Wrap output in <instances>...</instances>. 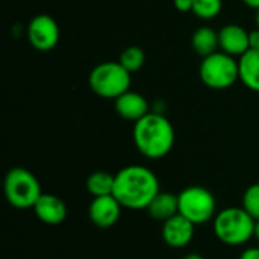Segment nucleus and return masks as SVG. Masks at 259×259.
<instances>
[{
  "mask_svg": "<svg viewBox=\"0 0 259 259\" xmlns=\"http://www.w3.org/2000/svg\"><path fill=\"white\" fill-rule=\"evenodd\" d=\"M131 76L118 61H106L96 65L88 77L90 88L99 97L115 100L131 87Z\"/></svg>",
  "mask_w": 259,
  "mask_h": 259,
  "instance_id": "nucleus-5",
  "label": "nucleus"
},
{
  "mask_svg": "<svg viewBox=\"0 0 259 259\" xmlns=\"http://www.w3.org/2000/svg\"><path fill=\"white\" fill-rule=\"evenodd\" d=\"M240 259H259V247H249L243 250Z\"/></svg>",
  "mask_w": 259,
  "mask_h": 259,
  "instance_id": "nucleus-23",
  "label": "nucleus"
},
{
  "mask_svg": "<svg viewBox=\"0 0 259 259\" xmlns=\"http://www.w3.org/2000/svg\"><path fill=\"white\" fill-rule=\"evenodd\" d=\"M178 199H179V214L188 219L196 226L214 220L217 214L215 197L205 187L200 185L187 187L178 194Z\"/></svg>",
  "mask_w": 259,
  "mask_h": 259,
  "instance_id": "nucleus-7",
  "label": "nucleus"
},
{
  "mask_svg": "<svg viewBox=\"0 0 259 259\" xmlns=\"http://www.w3.org/2000/svg\"><path fill=\"white\" fill-rule=\"evenodd\" d=\"M241 206L255 219L259 220V184H252L246 188L241 200Z\"/></svg>",
  "mask_w": 259,
  "mask_h": 259,
  "instance_id": "nucleus-20",
  "label": "nucleus"
},
{
  "mask_svg": "<svg viewBox=\"0 0 259 259\" xmlns=\"http://www.w3.org/2000/svg\"><path fill=\"white\" fill-rule=\"evenodd\" d=\"M114 181H115V175L103 170H97L87 178L85 187L93 197L109 196L114 191Z\"/></svg>",
  "mask_w": 259,
  "mask_h": 259,
  "instance_id": "nucleus-17",
  "label": "nucleus"
},
{
  "mask_svg": "<svg viewBox=\"0 0 259 259\" xmlns=\"http://www.w3.org/2000/svg\"><path fill=\"white\" fill-rule=\"evenodd\" d=\"M3 191L8 203L17 209L33 208L42 194L38 178L23 167H14L6 173Z\"/></svg>",
  "mask_w": 259,
  "mask_h": 259,
  "instance_id": "nucleus-4",
  "label": "nucleus"
},
{
  "mask_svg": "<svg viewBox=\"0 0 259 259\" xmlns=\"http://www.w3.org/2000/svg\"><path fill=\"white\" fill-rule=\"evenodd\" d=\"M175 138L176 135L171 121L159 112H149L134 123L135 147L149 159L167 156L175 146Z\"/></svg>",
  "mask_w": 259,
  "mask_h": 259,
  "instance_id": "nucleus-2",
  "label": "nucleus"
},
{
  "mask_svg": "<svg viewBox=\"0 0 259 259\" xmlns=\"http://www.w3.org/2000/svg\"><path fill=\"white\" fill-rule=\"evenodd\" d=\"M175 8L179 12H193V0H175Z\"/></svg>",
  "mask_w": 259,
  "mask_h": 259,
  "instance_id": "nucleus-21",
  "label": "nucleus"
},
{
  "mask_svg": "<svg viewBox=\"0 0 259 259\" xmlns=\"http://www.w3.org/2000/svg\"><path fill=\"white\" fill-rule=\"evenodd\" d=\"M255 219L243 206L219 211L212 220L214 235L228 246H243L255 235Z\"/></svg>",
  "mask_w": 259,
  "mask_h": 259,
  "instance_id": "nucleus-3",
  "label": "nucleus"
},
{
  "mask_svg": "<svg viewBox=\"0 0 259 259\" xmlns=\"http://www.w3.org/2000/svg\"><path fill=\"white\" fill-rule=\"evenodd\" d=\"M249 44H250V49L259 50V29L258 27L249 32Z\"/></svg>",
  "mask_w": 259,
  "mask_h": 259,
  "instance_id": "nucleus-22",
  "label": "nucleus"
},
{
  "mask_svg": "<svg viewBox=\"0 0 259 259\" xmlns=\"http://www.w3.org/2000/svg\"><path fill=\"white\" fill-rule=\"evenodd\" d=\"M255 24H256V27L259 29V9L255 11Z\"/></svg>",
  "mask_w": 259,
  "mask_h": 259,
  "instance_id": "nucleus-27",
  "label": "nucleus"
},
{
  "mask_svg": "<svg viewBox=\"0 0 259 259\" xmlns=\"http://www.w3.org/2000/svg\"><path fill=\"white\" fill-rule=\"evenodd\" d=\"M26 33H27L29 44L38 52L53 50L61 38V32L56 20L47 14L35 15L29 21Z\"/></svg>",
  "mask_w": 259,
  "mask_h": 259,
  "instance_id": "nucleus-8",
  "label": "nucleus"
},
{
  "mask_svg": "<svg viewBox=\"0 0 259 259\" xmlns=\"http://www.w3.org/2000/svg\"><path fill=\"white\" fill-rule=\"evenodd\" d=\"M240 80L243 85L255 93H259V50L250 49L238 59Z\"/></svg>",
  "mask_w": 259,
  "mask_h": 259,
  "instance_id": "nucleus-15",
  "label": "nucleus"
},
{
  "mask_svg": "<svg viewBox=\"0 0 259 259\" xmlns=\"http://www.w3.org/2000/svg\"><path fill=\"white\" fill-rule=\"evenodd\" d=\"M194 232H196V225L181 214H176L175 217L165 220L161 229L164 243L171 249L187 247L193 241Z\"/></svg>",
  "mask_w": 259,
  "mask_h": 259,
  "instance_id": "nucleus-10",
  "label": "nucleus"
},
{
  "mask_svg": "<svg viewBox=\"0 0 259 259\" xmlns=\"http://www.w3.org/2000/svg\"><path fill=\"white\" fill-rule=\"evenodd\" d=\"M118 62L129 71V73H137L138 70L143 68L146 62V53L141 47L138 46H129L126 47L118 58Z\"/></svg>",
  "mask_w": 259,
  "mask_h": 259,
  "instance_id": "nucleus-18",
  "label": "nucleus"
},
{
  "mask_svg": "<svg viewBox=\"0 0 259 259\" xmlns=\"http://www.w3.org/2000/svg\"><path fill=\"white\" fill-rule=\"evenodd\" d=\"M147 212H149V215L152 219L159 220L162 223L165 220L175 217L176 214H179V199H178V194L159 191L155 196V199L149 203Z\"/></svg>",
  "mask_w": 259,
  "mask_h": 259,
  "instance_id": "nucleus-14",
  "label": "nucleus"
},
{
  "mask_svg": "<svg viewBox=\"0 0 259 259\" xmlns=\"http://www.w3.org/2000/svg\"><path fill=\"white\" fill-rule=\"evenodd\" d=\"M123 206L120 202L112 196H102V197H93L90 208H88V217L91 223L99 229H109L121 217Z\"/></svg>",
  "mask_w": 259,
  "mask_h": 259,
  "instance_id": "nucleus-9",
  "label": "nucleus"
},
{
  "mask_svg": "<svg viewBox=\"0 0 259 259\" xmlns=\"http://www.w3.org/2000/svg\"><path fill=\"white\" fill-rule=\"evenodd\" d=\"M253 238H256L259 241V220L255 222V235H253Z\"/></svg>",
  "mask_w": 259,
  "mask_h": 259,
  "instance_id": "nucleus-26",
  "label": "nucleus"
},
{
  "mask_svg": "<svg viewBox=\"0 0 259 259\" xmlns=\"http://www.w3.org/2000/svg\"><path fill=\"white\" fill-rule=\"evenodd\" d=\"M161 191L158 176L144 165H126L115 173L112 196L127 209H147Z\"/></svg>",
  "mask_w": 259,
  "mask_h": 259,
  "instance_id": "nucleus-1",
  "label": "nucleus"
},
{
  "mask_svg": "<svg viewBox=\"0 0 259 259\" xmlns=\"http://www.w3.org/2000/svg\"><path fill=\"white\" fill-rule=\"evenodd\" d=\"M219 42L220 50L231 56H243L250 50L249 32L235 23L226 24L219 30Z\"/></svg>",
  "mask_w": 259,
  "mask_h": 259,
  "instance_id": "nucleus-11",
  "label": "nucleus"
},
{
  "mask_svg": "<svg viewBox=\"0 0 259 259\" xmlns=\"http://www.w3.org/2000/svg\"><path fill=\"white\" fill-rule=\"evenodd\" d=\"M199 76L203 85L211 90H228L240 80V64L235 56L217 50L202 59Z\"/></svg>",
  "mask_w": 259,
  "mask_h": 259,
  "instance_id": "nucleus-6",
  "label": "nucleus"
},
{
  "mask_svg": "<svg viewBox=\"0 0 259 259\" xmlns=\"http://www.w3.org/2000/svg\"><path fill=\"white\" fill-rule=\"evenodd\" d=\"M182 259H205L200 253H188V255H185Z\"/></svg>",
  "mask_w": 259,
  "mask_h": 259,
  "instance_id": "nucleus-25",
  "label": "nucleus"
},
{
  "mask_svg": "<svg viewBox=\"0 0 259 259\" xmlns=\"http://www.w3.org/2000/svg\"><path fill=\"white\" fill-rule=\"evenodd\" d=\"M114 106H115V112L121 118L134 121V123L150 112L147 99L143 94L137 91H131V90L121 94L120 97H117L114 100Z\"/></svg>",
  "mask_w": 259,
  "mask_h": 259,
  "instance_id": "nucleus-13",
  "label": "nucleus"
},
{
  "mask_svg": "<svg viewBox=\"0 0 259 259\" xmlns=\"http://www.w3.org/2000/svg\"><path fill=\"white\" fill-rule=\"evenodd\" d=\"M191 46H193L194 52L197 55H200L202 58L212 55L220 47L219 32H215L209 26H202L194 30V33L191 36Z\"/></svg>",
  "mask_w": 259,
  "mask_h": 259,
  "instance_id": "nucleus-16",
  "label": "nucleus"
},
{
  "mask_svg": "<svg viewBox=\"0 0 259 259\" xmlns=\"http://www.w3.org/2000/svg\"><path fill=\"white\" fill-rule=\"evenodd\" d=\"M222 0H193V14L202 20H212L222 12Z\"/></svg>",
  "mask_w": 259,
  "mask_h": 259,
  "instance_id": "nucleus-19",
  "label": "nucleus"
},
{
  "mask_svg": "<svg viewBox=\"0 0 259 259\" xmlns=\"http://www.w3.org/2000/svg\"><path fill=\"white\" fill-rule=\"evenodd\" d=\"M243 3L246 5V6H249V8H252V9H259V0H243Z\"/></svg>",
  "mask_w": 259,
  "mask_h": 259,
  "instance_id": "nucleus-24",
  "label": "nucleus"
},
{
  "mask_svg": "<svg viewBox=\"0 0 259 259\" xmlns=\"http://www.w3.org/2000/svg\"><path fill=\"white\" fill-rule=\"evenodd\" d=\"M36 219L49 226H58L67 219V205L56 194H41L32 208Z\"/></svg>",
  "mask_w": 259,
  "mask_h": 259,
  "instance_id": "nucleus-12",
  "label": "nucleus"
}]
</instances>
